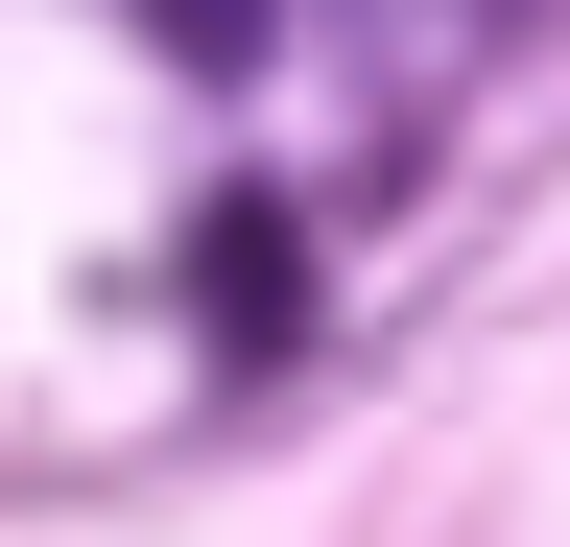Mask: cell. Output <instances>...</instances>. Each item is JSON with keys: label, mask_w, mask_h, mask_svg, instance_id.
Listing matches in <instances>:
<instances>
[{"label": "cell", "mask_w": 570, "mask_h": 547, "mask_svg": "<svg viewBox=\"0 0 570 547\" xmlns=\"http://www.w3.org/2000/svg\"><path fill=\"white\" fill-rule=\"evenodd\" d=\"M190 286H214V358H285V333H309V215H285V191H214Z\"/></svg>", "instance_id": "6da1fadb"}, {"label": "cell", "mask_w": 570, "mask_h": 547, "mask_svg": "<svg viewBox=\"0 0 570 547\" xmlns=\"http://www.w3.org/2000/svg\"><path fill=\"white\" fill-rule=\"evenodd\" d=\"M356 48H381V72H475V48H523L547 0H333Z\"/></svg>", "instance_id": "7a4b0ae2"}, {"label": "cell", "mask_w": 570, "mask_h": 547, "mask_svg": "<svg viewBox=\"0 0 570 547\" xmlns=\"http://www.w3.org/2000/svg\"><path fill=\"white\" fill-rule=\"evenodd\" d=\"M142 25H167V48H190V72H238V48L285 25V0H142Z\"/></svg>", "instance_id": "3957f363"}]
</instances>
